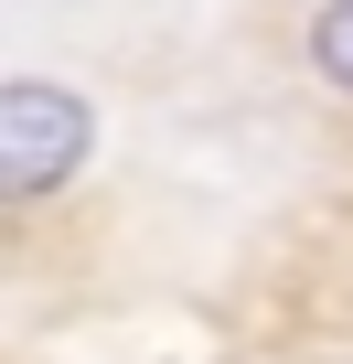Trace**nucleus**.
Listing matches in <instances>:
<instances>
[{"instance_id":"obj_1","label":"nucleus","mask_w":353,"mask_h":364,"mask_svg":"<svg viewBox=\"0 0 353 364\" xmlns=\"http://www.w3.org/2000/svg\"><path fill=\"white\" fill-rule=\"evenodd\" d=\"M86 150H97V118H86L75 86H54V75L0 86V182L11 193H54Z\"/></svg>"},{"instance_id":"obj_2","label":"nucleus","mask_w":353,"mask_h":364,"mask_svg":"<svg viewBox=\"0 0 353 364\" xmlns=\"http://www.w3.org/2000/svg\"><path fill=\"white\" fill-rule=\"evenodd\" d=\"M310 75L332 97H353V0H332V11L310 22Z\"/></svg>"}]
</instances>
